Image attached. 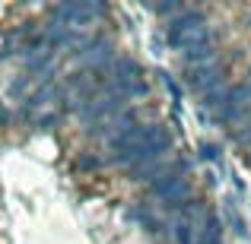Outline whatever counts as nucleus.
Wrapping results in <instances>:
<instances>
[{"label": "nucleus", "mask_w": 251, "mask_h": 244, "mask_svg": "<svg viewBox=\"0 0 251 244\" xmlns=\"http://www.w3.org/2000/svg\"><path fill=\"white\" fill-rule=\"evenodd\" d=\"M51 61V51H42V54H32L29 57V70L32 73H38V70H45V64Z\"/></svg>", "instance_id": "f257e3e1"}, {"label": "nucleus", "mask_w": 251, "mask_h": 244, "mask_svg": "<svg viewBox=\"0 0 251 244\" xmlns=\"http://www.w3.org/2000/svg\"><path fill=\"white\" fill-rule=\"evenodd\" d=\"M175 238L181 241V244H191V228H188V225H178V228H175Z\"/></svg>", "instance_id": "f03ea898"}, {"label": "nucleus", "mask_w": 251, "mask_h": 244, "mask_svg": "<svg viewBox=\"0 0 251 244\" xmlns=\"http://www.w3.org/2000/svg\"><path fill=\"white\" fill-rule=\"evenodd\" d=\"M57 121H61L57 114H48V117H42V121H38V127H42V130H51V127H57Z\"/></svg>", "instance_id": "7ed1b4c3"}]
</instances>
